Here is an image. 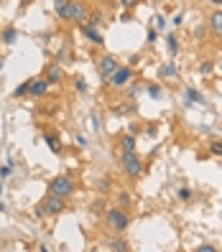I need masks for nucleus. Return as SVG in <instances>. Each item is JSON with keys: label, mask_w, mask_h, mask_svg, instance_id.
<instances>
[{"label": "nucleus", "mask_w": 222, "mask_h": 252, "mask_svg": "<svg viewBox=\"0 0 222 252\" xmlns=\"http://www.w3.org/2000/svg\"><path fill=\"white\" fill-rule=\"evenodd\" d=\"M120 168H123V173L128 176L130 181H138L141 176L146 173V163H143V158L138 156V151L120 153Z\"/></svg>", "instance_id": "obj_1"}, {"label": "nucleus", "mask_w": 222, "mask_h": 252, "mask_svg": "<svg viewBox=\"0 0 222 252\" xmlns=\"http://www.w3.org/2000/svg\"><path fill=\"white\" fill-rule=\"evenodd\" d=\"M105 227L115 234H123L128 227H130V214L128 209H123V206H112V209L105 212Z\"/></svg>", "instance_id": "obj_2"}, {"label": "nucleus", "mask_w": 222, "mask_h": 252, "mask_svg": "<svg viewBox=\"0 0 222 252\" xmlns=\"http://www.w3.org/2000/svg\"><path fill=\"white\" fill-rule=\"evenodd\" d=\"M74 189H77V184H74L72 176H54V179L49 181V186H46V194L69 199V196L74 194Z\"/></svg>", "instance_id": "obj_3"}, {"label": "nucleus", "mask_w": 222, "mask_h": 252, "mask_svg": "<svg viewBox=\"0 0 222 252\" xmlns=\"http://www.w3.org/2000/svg\"><path fill=\"white\" fill-rule=\"evenodd\" d=\"M133 77H136V71H133V64H120L108 79V87H112V90H123V87H128L133 82Z\"/></svg>", "instance_id": "obj_4"}, {"label": "nucleus", "mask_w": 222, "mask_h": 252, "mask_svg": "<svg viewBox=\"0 0 222 252\" xmlns=\"http://www.w3.org/2000/svg\"><path fill=\"white\" fill-rule=\"evenodd\" d=\"M95 66H97V74H100V79L108 84V79H110V74L120 66V62H117V56H112V54H102L97 62H95Z\"/></svg>", "instance_id": "obj_5"}, {"label": "nucleus", "mask_w": 222, "mask_h": 252, "mask_svg": "<svg viewBox=\"0 0 222 252\" xmlns=\"http://www.w3.org/2000/svg\"><path fill=\"white\" fill-rule=\"evenodd\" d=\"M49 82L46 77H34V79H28V97L31 99H43L49 94Z\"/></svg>", "instance_id": "obj_6"}, {"label": "nucleus", "mask_w": 222, "mask_h": 252, "mask_svg": "<svg viewBox=\"0 0 222 252\" xmlns=\"http://www.w3.org/2000/svg\"><path fill=\"white\" fill-rule=\"evenodd\" d=\"M43 77H46V82H49L51 87H59V84L67 79V71H64V66L59 64V62H51L46 69H43Z\"/></svg>", "instance_id": "obj_7"}, {"label": "nucleus", "mask_w": 222, "mask_h": 252, "mask_svg": "<svg viewBox=\"0 0 222 252\" xmlns=\"http://www.w3.org/2000/svg\"><path fill=\"white\" fill-rule=\"evenodd\" d=\"M43 201V209H46V217H59L64 209H67V204L62 196H54V194H46V199H41Z\"/></svg>", "instance_id": "obj_8"}, {"label": "nucleus", "mask_w": 222, "mask_h": 252, "mask_svg": "<svg viewBox=\"0 0 222 252\" xmlns=\"http://www.w3.org/2000/svg\"><path fill=\"white\" fill-rule=\"evenodd\" d=\"M87 16H90V10H87L84 5V0H72V5H69V23H84Z\"/></svg>", "instance_id": "obj_9"}, {"label": "nucleus", "mask_w": 222, "mask_h": 252, "mask_svg": "<svg viewBox=\"0 0 222 252\" xmlns=\"http://www.w3.org/2000/svg\"><path fill=\"white\" fill-rule=\"evenodd\" d=\"M79 31L87 36V41L92 43V46H105V36H102V31L100 28H95V26H90V23H79Z\"/></svg>", "instance_id": "obj_10"}, {"label": "nucleus", "mask_w": 222, "mask_h": 252, "mask_svg": "<svg viewBox=\"0 0 222 252\" xmlns=\"http://www.w3.org/2000/svg\"><path fill=\"white\" fill-rule=\"evenodd\" d=\"M182 99H184V105H186V107H191V105H202V107H207V97L197 90V87H191V84L184 90V97H182Z\"/></svg>", "instance_id": "obj_11"}, {"label": "nucleus", "mask_w": 222, "mask_h": 252, "mask_svg": "<svg viewBox=\"0 0 222 252\" xmlns=\"http://www.w3.org/2000/svg\"><path fill=\"white\" fill-rule=\"evenodd\" d=\"M117 151H120V153L138 151V138L133 135V132H125V135H120V138H117Z\"/></svg>", "instance_id": "obj_12"}, {"label": "nucleus", "mask_w": 222, "mask_h": 252, "mask_svg": "<svg viewBox=\"0 0 222 252\" xmlns=\"http://www.w3.org/2000/svg\"><path fill=\"white\" fill-rule=\"evenodd\" d=\"M176 77H179V66H176L174 59H169V62L158 66V79H176Z\"/></svg>", "instance_id": "obj_13"}, {"label": "nucleus", "mask_w": 222, "mask_h": 252, "mask_svg": "<svg viewBox=\"0 0 222 252\" xmlns=\"http://www.w3.org/2000/svg\"><path fill=\"white\" fill-rule=\"evenodd\" d=\"M164 41H166V51H169L171 59L182 54V41H179V36H176V33H166Z\"/></svg>", "instance_id": "obj_14"}, {"label": "nucleus", "mask_w": 222, "mask_h": 252, "mask_svg": "<svg viewBox=\"0 0 222 252\" xmlns=\"http://www.w3.org/2000/svg\"><path fill=\"white\" fill-rule=\"evenodd\" d=\"M207 26H210V31H212L215 36H222V8L212 10V16L207 18Z\"/></svg>", "instance_id": "obj_15"}, {"label": "nucleus", "mask_w": 222, "mask_h": 252, "mask_svg": "<svg viewBox=\"0 0 222 252\" xmlns=\"http://www.w3.org/2000/svg\"><path fill=\"white\" fill-rule=\"evenodd\" d=\"M43 143L49 145V151H51L54 156H59V153L64 151V145H62V140H59L56 132H43Z\"/></svg>", "instance_id": "obj_16"}, {"label": "nucleus", "mask_w": 222, "mask_h": 252, "mask_svg": "<svg viewBox=\"0 0 222 252\" xmlns=\"http://www.w3.org/2000/svg\"><path fill=\"white\" fill-rule=\"evenodd\" d=\"M69 5H72V0H54V10H56L59 21L69 23Z\"/></svg>", "instance_id": "obj_17"}, {"label": "nucleus", "mask_w": 222, "mask_h": 252, "mask_svg": "<svg viewBox=\"0 0 222 252\" xmlns=\"http://www.w3.org/2000/svg\"><path fill=\"white\" fill-rule=\"evenodd\" d=\"M105 247L108 250H120V252H128L130 250V245L123 240V237L120 234H115V237H108V240H105Z\"/></svg>", "instance_id": "obj_18"}, {"label": "nucleus", "mask_w": 222, "mask_h": 252, "mask_svg": "<svg viewBox=\"0 0 222 252\" xmlns=\"http://www.w3.org/2000/svg\"><path fill=\"white\" fill-rule=\"evenodd\" d=\"M16 38H18V28H16V26H5L3 31H0V41H3L5 46H13V43H16Z\"/></svg>", "instance_id": "obj_19"}, {"label": "nucleus", "mask_w": 222, "mask_h": 252, "mask_svg": "<svg viewBox=\"0 0 222 252\" xmlns=\"http://www.w3.org/2000/svg\"><path fill=\"white\" fill-rule=\"evenodd\" d=\"M146 94L151 99H161V97H164V87H161L158 82H148L146 84Z\"/></svg>", "instance_id": "obj_20"}, {"label": "nucleus", "mask_w": 222, "mask_h": 252, "mask_svg": "<svg viewBox=\"0 0 222 252\" xmlns=\"http://www.w3.org/2000/svg\"><path fill=\"white\" fill-rule=\"evenodd\" d=\"M84 23H90V26L100 28L102 23H105V13H102V10H90V16H87V21H84Z\"/></svg>", "instance_id": "obj_21"}, {"label": "nucleus", "mask_w": 222, "mask_h": 252, "mask_svg": "<svg viewBox=\"0 0 222 252\" xmlns=\"http://www.w3.org/2000/svg\"><path fill=\"white\" fill-rule=\"evenodd\" d=\"M56 62H59V64H72V62H74V59H72V51H69V46H62V49L56 51Z\"/></svg>", "instance_id": "obj_22"}, {"label": "nucleus", "mask_w": 222, "mask_h": 252, "mask_svg": "<svg viewBox=\"0 0 222 252\" xmlns=\"http://www.w3.org/2000/svg\"><path fill=\"white\" fill-rule=\"evenodd\" d=\"M74 90H77V92H82V94H87V92H90V84H87V79L82 77V74H77V77H74Z\"/></svg>", "instance_id": "obj_23"}, {"label": "nucleus", "mask_w": 222, "mask_h": 252, "mask_svg": "<svg viewBox=\"0 0 222 252\" xmlns=\"http://www.w3.org/2000/svg\"><path fill=\"white\" fill-rule=\"evenodd\" d=\"M197 71L202 74V77H210V74L215 71V62H210V59H204V62L197 66Z\"/></svg>", "instance_id": "obj_24"}, {"label": "nucleus", "mask_w": 222, "mask_h": 252, "mask_svg": "<svg viewBox=\"0 0 222 252\" xmlns=\"http://www.w3.org/2000/svg\"><path fill=\"white\" fill-rule=\"evenodd\" d=\"M166 26H169L166 16H164V13H156V16H153V28H156V31H166Z\"/></svg>", "instance_id": "obj_25"}, {"label": "nucleus", "mask_w": 222, "mask_h": 252, "mask_svg": "<svg viewBox=\"0 0 222 252\" xmlns=\"http://www.w3.org/2000/svg\"><path fill=\"white\" fill-rule=\"evenodd\" d=\"M176 199H179V201H191V199H194V191H191L189 186H182L179 191H176Z\"/></svg>", "instance_id": "obj_26"}, {"label": "nucleus", "mask_w": 222, "mask_h": 252, "mask_svg": "<svg viewBox=\"0 0 222 252\" xmlns=\"http://www.w3.org/2000/svg\"><path fill=\"white\" fill-rule=\"evenodd\" d=\"M112 112H115V115H128V112H136V105H133V102H128V105H115V107H112Z\"/></svg>", "instance_id": "obj_27"}, {"label": "nucleus", "mask_w": 222, "mask_h": 252, "mask_svg": "<svg viewBox=\"0 0 222 252\" xmlns=\"http://www.w3.org/2000/svg\"><path fill=\"white\" fill-rule=\"evenodd\" d=\"M210 153L222 158V140H220V138H212V140H210Z\"/></svg>", "instance_id": "obj_28"}, {"label": "nucleus", "mask_w": 222, "mask_h": 252, "mask_svg": "<svg viewBox=\"0 0 222 252\" xmlns=\"http://www.w3.org/2000/svg\"><path fill=\"white\" fill-rule=\"evenodd\" d=\"M133 201H130V194L128 191H120V194H117V206H123V209H128Z\"/></svg>", "instance_id": "obj_29"}, {"label": "nucleus", "mask_w": 222, "mask_h": 252, "mask_svg": "<svg viewBox=\"0 0 222 252\" xmlns=\"http://www.w3.org/2000/svg\"><path fill=\"white\" fill-rule=\"evenodd\" d=\"M13 97H16V99H18V97H28V79H26L23 84H18L16 90H13Z\"/></svg>", "instance_id": "obj_30"}, {"label": "nucleus", "mask_w": 222, "mask_h": 252, "mask_svg": "<svg viewBox=\"0 0 222 252\" xmlns=\"http://www.w3.org/2000/svg\"><path fill=\"white\" fill-rule=\"evenodd\" d=\"M158 36H161V31H156V28L151 26V28H148V33H146V41H148V43H151V46H153V43L158 41Z\"/></svg>", "instance_id": "obj_31"}, {"label": "nucleus", "mask_w": 222, "mask_h": 252, "mask_svg": "<svg viewBox=\"0 0 222 252\" xmlns=\"http://www.w3.org/2000/svg\"><path fill=\"white\" fill-rule=\"evenodd\" d=\"M34 217H36V219H43V217H46V209H43V201H38V204L34 206Z\"/></svg>", "instance_id": "obj_32"}, {"label": "nucleus", "mask_w": 222, "mask_h": 252, "mask_svg": "<svg viewBox=\"0 0 222 252\" xmlns=\"http://www.w3.org/2000/svg\"><path fill=\"white\" fill-rule=\"evenodd\" d=\"M138 92H141V84H138V82H130V84H128V97H136Z\"/></svg>", "instance_id": "obj_33"}, {"label": "nucleus", "mask_w": 222, "mask_h": 252, "mask_svg": "<svg viewBox=\"0 0 222 252\" xmlns=\"http://www.w3.org/2000/svg\"><path fill=\"white\" fill-rule=\"evenodd\" d=\"M138 3H141V0H120V8H123V10H133Z\"/></svg>", "instance_id": "obj_34"}, {"label": "nucleus", "mask_w": 222, "mask_h": 252, "mask_svg": "<svg viewBox=\"0 0 222 252\" xmlns=\"http://www.w3.org/2000/svg\"><path fill=\"white\" fill-rule=\"evenodd\" d=\"M97 189L102 191V194H108V191H110V179H100L97 181Z\"/></svg>", "instance_id": "obj_35"}, {"label": "nucleus", "mask_w": 222, "mask_h": 252, "mask_svg": "<svg viewBox=\"0 0 222 252\" xmlns=\"http://www.w3.org/2000/svg\"><path fill=\"white\" fill-rule=\"evenodd\" d=\"M171 23H174V26H182V23H184V10H179V13H176V16L171 18Z\"/></svg>", "instance_id": "obj_36"}, {"label": "nucleus", "mask_w": 222, "mask_h": 252, "mask_svg": "<svg viewBox=\"0 0 222 252\" xmlns=\"http://www.w3.org/2000/svg\"><path fill=\"white\" fill-rule=\"evenodd\" d=\"M197 252H217V247H215V245H199Z\"/></svg>", "instance_id": "obj_37"}, {"label": "nucleus", "mask_w": 222, "mask_h": 252, "mask_svg": "<svg viewBox=\"0 0 222 252\" xmlns=\"http://www.w3.org/2000/svg\"><path fill=\"white\" fill-rule=\"evenodd\" d=\"M13 173V166L10 163H5V166H0V176H10Z\"/></svg>", "instance_id": "obj_38"}, {"label": "nucleus", "mask_w": 222, "mask_h": 252, "mask_svg": "<svg viewBox=\"0 0 222 252\" xmlns=\"http://www.w3.org/2000/svg\"><path fill=\"white\" fill-rule=\"evenodd\" d=\"M102 127V120H100V115H92V130H100Z\"/></svg>", "instance_id": "obj_39"}, {"label": "nucleus", "mask_w": 222, "mask_h": 252, "mask_svg": "<svg viewBox=\"0 0 222 252\" xmlns=\"http://www.w3.org/2000/svg\"><path fill=\"white\" fill-rule=\"evenodd\" d=\"M77 145H79V148H87V145H90V140H87L84 135H77Z\"/></svg>", "instance_id": "obj_40"}, {"label": "nucleus", "mask_w": 222, "mask_h": 252, "mask_svg": "<svg viewBox=\"0 0 222 252\" xmlns=\"http://www.w3.org/2000/svg\"><path fill=\"white\" fill-rule=\"evenodd\" d=\"M146 132H148V135H151V138H156V132H158V127H156V125H148V127H146Z\"/></svg>", "instance_id": "obj_41"}, {"label": "nucleus", "mask_w": 222, "mask_h": 252, "mask_svg": "<svg viewBox=\"0 0 222 252\" xmlns=\"http://www.w3.org/2000/svg\"><path fill=\"white\" fill-rule=\"evenodd\" d=\"M130 18H133V16H130V10H123V13H120V21H123V23H128Z\"/></svg>", "instance_id": "obj_42"}, {"label": "nucleus", "mask_w": 222, "mask_h": 252, "mask_svg": "<svg viewBox=\"0 0 222 252\" xmlns=\"http://www.w3.org/2000/svg\"><path fill=\"white\" fill-rule=\"evenodd\" d=\"M194 36H197V38H199V36H204V26H202V23L194 28Z\"/></svg>", "instance_id": "obj_43"}, {"label": "nucleus", "mask_w": 222, "mask_h": 252, "mask_svg": "<svg viewBox=\"0 0 222 252\" xmlns=\"http://www.w3.org/2000/svg\"><path fill=\"white\" fill-rule=\"evenodd\" d=\"M210 3H212L215 8H222V0H210Z\"/></svg>", "instance_id": "obj_44"}, {"label": "nucleus", "mask_w": 222, "mask_h": 252, "mask_svg": "<svg viewBox=\"0 0 222 252\" xmlns=\"http://www.w3.org/2000/svg\"><path fill=\"white\" fill-rule=\"evenodd\" d=\"M0 212H5V204L3 201H0Z\"/></svg>", "instance_id": "obj_45"}, {"label": "nucleus", "mask_w": 222, "mask_h": 252, "mask_svg": "<svg viewBox=\"0 0 222 252\" xmlns=\"http://www.w3.org/2000/svg\"><path fill=\"white\" fill-rule=\"evenodd\" d=\"M0 69H3V56H0Z\"/></svg>", "instance_id": "obj_46"}, {"label": "nucleus", "mask_w": 222, "mask_h": 252, "mask_svg": "<svg viewBox=\"0 0 222 252\" xmlns=\"http://www.w3.org/2000/svg\"><path fill=\"white\" fill-rule=\"evenodd\" d=\"M3 189H5V186H3V184H0V194H3Z\"/></svg>", "instance_id": "obj_47"}, {"label": "nucleus", "mask_w": 222, "mask_h": 252, "mask_svg": "<svg viewBox=\"0 0 222 252\" xmlns=\"http://www.w3.org/2000/svg\"><path fill=\"white\" fill-rule=\"evenodd\" d=\"M148 3H158V0H148Z\"/></svg>", "instance_id": "obj_48"}, {"label": "nucleus", "mask_w": 222, "mask_h": 252, "mask_svg": "<svg viewBox=\"0 0 222 252\" xmlns=\"http://www.w3.org/2000/svg\"><path fill=\"white\" fill-rule=\"evenodd\" d=\"M0 247H3V240H0Z\"/></svg>", "instance_id": "obj_49"}, {"label": "nucleus", "mask_w": 222, "mask_h": 252, "mask_svg": "<svg viewBox=\"0 0 222 252\" xmlns=\"http://www.w3.org/2000/svg\"><path fill=\"white\" fill-rule=\"evenodd\" d=\"M220 132H222V125H220Z\"/></svg>", "instance_id": "obj_50"}, {"label": "nucleus", "mask_w": 222, "mask_h": 252, "mask_svg": "<svg viewBox=\"0 0 222 252\" xmlns=\"http://www.w3.org/2000/svg\"><path fill=\"white\" fill-rule=\"evenodd\" d=\"M18 3H23V0H18Z\"/></svg>", "instance_id": "obj_51"}]
</instances>
